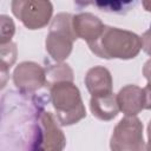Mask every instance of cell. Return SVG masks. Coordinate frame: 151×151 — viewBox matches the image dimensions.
I'll list each match as a JSON object with an SVG mask.
<instances>
[{
    "mask_svg": "<svg viewBox=\"0 0 151 151\" xmlns=\"http://www.w3.org/2000/svg\"><path fill=\"white\" fill-rule=\"evenodd\" d=\"M143 6H144V8H145L146 11L151 12V1H144V2H143Z\"/></svg>",
    "mask_w": 151,
    "mask_h": 151,
    "instance_id": "ac0fdd59",
    "label": "cell"
},
{
    "mask_svg": "<svg viewBox=\"0 0 151 151\" xmlns=\"http://www.w3.org/2000/svg\"><path fill=\"white\" fill-rule=\"evenodd\" d=\"M13 14L28 29H40L48 25L53 14L51 1L14 0L11 4Z\"/></svg>",
    "mask_w": 151,
    "mask_h": 151,
    "instance_id": "8992f818",
    "label": "cell"
},
{
    "mask_svg": "<svg viewBox=\"0 0 151 151\" xmlns=\"http://www.w3.org/2000/svg\"><path fill=\"white\" fill-rule=\"evenodd\" d=\"M73 15L70 13H58L51 22L48 34L45 40V48L50 57L63 63L72 52L73 41L77 38L73 31Z\"/></svg>",
    "mask_w": 151,
    "mask_h": 151,
    "instance_id": "3957f363",
    "label": "cell"
},
{
    "mask_svg": "<svg viewBox=\"0 0 151 151\" xmlns=\"http://www.w3.org/2000/svg\"><path fill=\"white\" fill-rule=\"evenodd\" d=\"M119 110L126 117H134L144 109L143 88L137 85H125L117 93Z\"/></svg>",
    "mask_w": 151,
    "mask_h": 151,
    "instance_id": "9c48e42d",
    "label": "cell"
},
{
    "mask_svg": "<svg viewBox=\"0 0 151 151\" xmlns=\"http://www.w3.org/2000/svg\"><path fill=\"white\" fill-rule=\"evenodd\" d=\"M140 38H142V48L146 54L151 55V25L150 28L146 32H144Z\"/></svg>",
    "mask_w": 151,
    "mask_h": 151,
    "instance_id": "9a60e30c",
    "label": "cell"
},
{
    "mask_svg": "<svg viewBox=\"0 0 151 151\" xmlns=\"http://www.w3.org/2000/svg\"><path fill=\"white\" fill-rule=\"evenodd\" d=\"M18 50L17 45L14 42H8L5 45H0V59H1V73L5 77L7 71L11 68V66L17 60Z\"/></svg>",
    "mask_w": 151,
    "mask_h": 151,
    "instance_id": "4fadbf2b",
    "label": "cell"
},
{
    "mask_svg": "<svg viewBox=\"0 0 151 151\" xmlns=\"http://www.w3.org/2000/svg\"><path fill=\"white\" fill-rule=\"evenodd\" d=\"M143 76L147 80V83H151V58L146 60L143 66Z\"/></svg>",
    "mask_w": 151,
    "mask_h": 151,
    "instance_id": "e0dca14e",
    "label": "cell"
},
{
    "mask_svg": "<svg viewBox=\"0 0 151 151\" xmlns=\"http://www.w3.org/2000/svg\"><path fill=\"white\" fill-rule=\"evenodd\" d=\"M147 138H151V120L149 122V124H147Z\"/></svg>",
    "mask_w": 151,
    "mask_h": 151,
    "instance_id": "d6986e66",
    "label": "cell"
},
{
    "mask_svg": "<svg viewBox=\"0 0 151 151\" xmlns=\"http://www.w3.org/2000/svg\"><path fill=\"white\" fill-rule=\"evenodd\" d=\"M110 149L111 151H145L140 119L136 116L122 118L113 129Z\"/></svg>",
    "mask_w": 151,
    "mask_h": 151,
    "instance_id": "5b68a950",
    "label": "cell"
},
{
    "mask_svg": "<svg viewBox=\"0 0 151 151\" xmlns=\"http://www.w3.org/2000/svg\"><path fill=\"white\" fill-rule=\"evenodd\" d=\"M50 99L61 126L77 124L86 117L79 88L71 81H61L50 87Z\"/></svg>",
    "mask_w": 151,
    "mask_h": 151,
    "instance_id": "7a4b0ae2",
    "label": "cell"
},
{
    "mask_svg": "<svg viewBox=\"0 0 151 151\" xmlns=\"http://www.w3.org/2000/svg\"><path fill=\"white\" fill-rule=\"evenodd\" d=\"M72 24L77 38L85 40L87 44L94 41L105 28L103 21L90 12H84L73 15Z\"/></svg>",
    "mask_w": 151,
    "mask_h": 151,
    "instance_id": "ba28073f",
    "label": "cell"
},
{
    "mask_svg": "<svg viewBox=\"0 0 151 151\" xmlns=\"http://www.w3.org/2000/svg\"><path fill=\"white\" fill-rule=\"evenodd\" d=\"M13 83L24 94H34L46 85L45 68L34 61H22L13 71Z\"/></svg>",
    "mask_w": 151,
    "mask_h": 151,
    "instance_id": "52a82bcc",
    "label": "cell"
},
{
    "mask_svg": "<svg viewBox=\"0 0 151 151\" xmlns=\"http://www.w3.org/2000/svg\"><path fill=\"white\" fill-rule=\"evenodd\" d=\"M145 151H151V138H149V140H147V144L145 146Z\"/></svg>",
    "mask_w": 151,
    "mask_h": 151,
    "instance_id": "ffe728a7",
    "label": "cell"
},
{
    "mask_svg": "<svg viewBox=\"0 0 151 151\" xmlns=\"http://www.w3.org/2000/svg\"><path fill=\"white\" fill-rule=\"evenodd\" d=\"M90 110L93 117L99 120L109 122L118 116L119 105L117 101V94L109 93L104 96L91 97L90 99Z\"/></svg>",
    "mask_w": 151,
    "mask_h": 151,
    "instance_id": "8fae6325",
    "label": "cell"
},
{
    "mask_svg": "<svg viewBox=\"0 0 151 151\" xmlns=\"http://www.w3.org/2000/svg\"><path fill=\"white\" fill-rule=\"evenodd\" d=\"M66 137L51 112L41 111L33 126L29 151H63Z\"/></svg>",
    "mask_w": 151,
    "mask_h": 151,
    "instance_id": "277c9868",
    "label": "cell"
},
{
    "mask_svg": "<svg viewBox=\"0 0 151 151\" xmlns=\"http://www.w3.org/2000/svg\"><path fill=\"white\" fill-rule=\"evenodd\" d=\"M87 45L91 52L99 58L129 60L139 54L142 38L127 29L105 26L101 34Z\"/></svg>",
    "mask_w": 151,
    "mask_h": 151,
    "instance_id": "6da1fadb",
    "label": "cell"
},
{
    "mask_svg": "<svg viewBox=\"0 0 151 151\" xmlns=\"http://www.w3.org/2000/svg\"><path fill=\"white\" fill-rule=\"evenodd\" d=\"M46 72V85L50 88L52 85L61 81H71L73 83V71L70 65L65 63H57L48 65L45 68Z\"/></svg>",
    "mask_w": 151,
    "mask_h": 151,
    "instance_id": "7c38bea8",
    "label": "cell"
},
{
    "mask_svg": "<svg viewBox=\"0 0 151 151\" xmlns=\"http://www.w3.org/2000/svg\"><path fill=\"white\" fill-rule=\"evenodd\" d=\"M85 85L92 97L112 93L113 80L111 72L100 65L91 67L85 76Z\"/></svg>",
    "mask_w": 151,
    "mask_h": 151,
    "instance_id": "30bf717a",
    "label": "cell"
},
{
    "mask_svg": "<svg viewBox=\"0 0 151 151\" xmlns=\"http://www.w3.org/2000/svg\"><path fill=\"white\" fill-rule=\"evenodd\" d=\"M143 99H144V109L151 110V83L143 88Z\"/></svg>",
    "mask_w": 151,
    "mask_h": 151,
    "instance_id": "2e32d148",
    "label": "cell"
},
{
    "mask_svg": "<svg viewBox=\"0 0 151 151\" xmlns=\"http://www.w3.org/2000/svg\"><path fill=\"white\" fill-rule=\"evenodd\" d=\"M15 33V25L13 20L8 17L2 14L0 17V45H5L11 42L12 37Z\"/></svg>",
    "mask_w": 151,
    "mask_h": 151,
    "instance_id": "5bb4252c",
    "label": "cell"
}]
</instances>
